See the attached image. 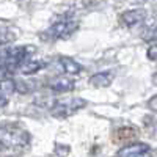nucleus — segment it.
<instances>
[{"instance_id": "obj_1", "label": "nucleus", "mask_w": 157, "mask_h": 157, "mask_svg": "<svg viewBox=\"0 0 157 157\" xmlns=\"http://www.w3.org/2000/svg\"><path fill=\"white\" fill-rule=\"evenodd\" d=\"M78 29V22L74 19H68V17H61L60 21L54 22L50 27L41 33L43 39L47 41H57V39H66L69 38L75 30Z\"/></svg>"}, {"instance_id": "obj_2", "label": "nucleus", "mask_w": 157, "mask_h": 157, "mask_svg": "<svg viewBox=\"0 0 157 157\" xmlns=\"http://www.w3.org/2000/svg\"><path fill=\"white\" fill-rule=\"evenodd\" d=\"M29 143V134L24 132L22 129L8 127L0 130V145L6 149L14 148H24Z\"/></svg>"}, {"instance_id": "obj_3", "label": "nucleus", "mask_w": 157, "mask_h": 157, "mask_svg": "<svg viewBox=\"0 0 157 157\" xmlns=\"http://www.w3.org/2000/svg\"><path fill=\"white\" fill-rule=\"evenodd\" d=\"M85 105H86V102L82 98H66V99H60L55 102V105L52 107V113H54V116L64 118V116L72 115L77 110L83 109Z\"/></svg>"}, {"instance_id": "obj_4", "label": "nucleus", "mask_w": 157, "mask_h": 157, "mask_svg": "<svg viewBox=\"0 0 157 157\" xmlns=\"http://www.w3.org/2000/svg\"><path fill=\"white\" fill-rule=\"evenodd\" d=\"M30 52H32L30 46H16V47L5 49L0 54V58H2V63H5L6 66H21L30 55Z\"/></svg>"}, {"instance_id": "obj_5", "label": "nucleus", "mask_w": 157, "mask_h": 157, "mask_svg": "<svg viewBox=\"0 0 157 157\" xmlns=\"http://www.w3.org/2000/svg\"><path fill=\"white\" fill-rule=\"evenodd\" d=\"M151 148L146 143H132L118 151V157H149Z\"/></svg>"}, {"instance_id": "obj_6", "label": "nucleus", "mask_w": 157, "mask_h": 157, "mask_svg": "<svg viewBox=\"0 0 157 157\" xmlns=\"http://www.w3.org/2000/svg\"><path fill=\"white\" fill-rule=\"evenodd\" d=\"M146 19V11L145 10H127L121 14V22L127 27H134V25L141 24Z\"/></svg>"}, {"instance_id": "obj_7", "label": "nucleus", "mask_w": 157, "mask_h": 157, "mask_svg": "<svg viewBox=\"0 0 157 157\" xmlns=\"http://www.w3.org/2000/svg\"><path fill=\"white\" fill-rule=\"evenodd\" d=\"M49 86L57 93H66V91L74 90V82L68 77H55L54 80L49 82Z\"/></svg>"}, {"instance_id": "obj_8", "label": "nucleus", "mask_w": 157, "mask_h": 157, "mask_svg": "<svg viewBox=\"0 0 157 157\" xmlns=\"http://www.w3.org/2000/svg\"><path fill=\"white\" fill-rule=\"evenodd\" d=\"M44 66L46 63L43 60H25L19 66V72L24 75H32V74H36L38 71H41Z\"/></svg>"}, {"instance_id": "obj_9", "label": "nucleus", "mask_w": 157, "mask_h": 157, "mask_svg": "<svg viewBox=\"0 0 157 157\" xmlns=\"http://www.w3.org/2000/svg\"><path fill=\"white\" fill-rule=\"evenodd\" d=\"M58 61L61 64L63 71L66 74H69V75H75V74H78L82 71V64L78 61H75V60H72V58H69V57H61Z\"/></svg>"}, {"instance_id": "obj_10", "label": "nucleus", "mask_w": 157, "mask_h": 157, "mask_svg": "<svg viewBox=\"0 0 157 157\" xmlns=\"http://www.w3.org/2000/svg\"><path fill=\"white\" fill-rule=\"evenodd\" d=\"M112 80H113V75L110 72H98L94 75H91L90 83L96 88H105L112 83Z\"/></svg>"}, {"instance_id": "obj_11", "label": "nucleus", "mask_w": 157, "mask_h": 157, "mask_svg": "<svg viewBox=\"0 0 157 157\" xmlns=\"http://www.w3.org/2000/svg\"><path fill=\"white\" fill-rule=\"evenodd\" d=\"M13 32L8 29V27H3V25H0V46L3 44H8L13 41Z\"/></svg>"}, {"instance_id": "obj_12", "label": "nucleus", "mask_w": 157, "mask_h": 157, "mask_svg": "<svg viewBox=\"0 0 157 157\" xmlns=\"http://www.w3.org/2000/svg\"><path fill=\"white\" fill-rule=\"evenodd\" d=\"M148 58L152 60V61H157V44H152L149 49H148Z\"/></svg>"}, {"instance_id": "obj_13", "label": "nucleus", "mask_w": 157, "mask_h": 157, "mask_svg": "<svg viewBox=\"0 0 157 157\" xmlns=\"http://www.w3.org/2000/svg\"><path fill=\"white\" fill-rule=\"evenodd\" d=\"M148 105H149V109H151L152 112H157V96L151 98V101L148 102Z\"/></svg>"}, {"instance_id": "obj_14", "label": "nucleus", "mask_w": 157, "mask_h": 157, "mask_svg": "<svg viewBox=\"0 0 157 157\" xmlns=\"http://www.w3.org/2000/svg\"><path fill=\"white\" fill-rule=\"evenodd\" d=\"M152 83H154V85H157V71H155V74L152 75Z\"/></svg>"}]
</instances>
